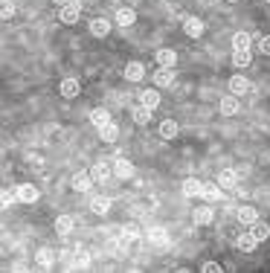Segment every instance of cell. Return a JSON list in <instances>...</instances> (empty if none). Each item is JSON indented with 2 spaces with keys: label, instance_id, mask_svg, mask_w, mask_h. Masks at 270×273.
Returning a JSON list of instances; mask_svg holds the SVG:
<instances>
[{
  "label": "cell",
  "instance_id": "cell-1",
  "mask_svg": "<svg viewBox=\"0 0 270 273\" xmlns=\"http://www.w3.org/2000/svg\"><path fill=\"white\" fill-rule=\"evenodd\" d=\"M38 195H41V192H38V186H32V183H20L18 192H15V198H18L20 203H35Z\"/></svg>",
  "mask_w": 270,
  "mask_h": 273
},
{
  "label": "cell",
  "instance_id": "cell-2",
  "mask_svg": "<svg viewBox=\"0 0 270 273\" xmlns=\"http://www.w3.org/2000/svg\"><path fill=\"white\" fill-rule=\"evenodd\" d=\"M183 195H186V198H200V195H204V180L186 177V180H183Z\"/></svg>",
  "mask_w": 270,
  "mask_h": 273
},
{
  "label": "cell",
  "instance_id": "cell-3",
  "mask_svg": "<svg viewBox=\"0 0 270 273\" xmlns=\"http://www.w3.org/2000/svg\"><path fill=\"white\" fill-rule=\"evenodd\" d=\"M256 244H259V238L253 236L250 230H247V233H241V236L235 238V247H238L241 253H253V250H256Z\"/></svg>",
  "mask_w": 270,
  "mask_h": 273
},
{
  "label": "cell",
  "instance_id": "cell-4",
  "mask_svg": "<svg viewBox=\"0 0 270 273\" xmlns=\"http://www.w3.org/2000/svg\"><path fill=\"white\" fill-rule=\"evenodd\" d=\"M204 29H207V27H204V20H200V18H186V20H183V32H186L189 38H200V35H204Z\"/></svg>",
  "mask_w": 270,
  "mask_h": 273
},
{
  "label": "cell",
  "instance_id": "cell-5",
  "mask_svg": "<svg viewBox=\"0 0 270 273\" xmlns=\"http://www.w3.org/2000/svg\"><path fill=\"white\" fill-rule=\"evenodd\" d=\"M90 183H93V174H90V172H76V174H73V180H70V186L76 192H87Z\"/></svg>",
  "mask_w": 270,
  "mask_h": 273
},
{
  "label": "cell",
  "instance_id": "cell-6",
  "mask_svg": "<svg viewBox=\"0 0 270 273\" xmlns=\"http://www.w3.org/2000/svg\"><path fill=\"white\" fill-rule=\"evenodd\" d=\"M114 172H117V177L128 180V177H134V163H128L125 157H117L114 160Z\"/></svg>",
  "mask_w": 270,
  "mask_h": 273
},
{
  "label": "cell",
  "instance_id": "cell-7",
  "mask_svg": "<svg viewBox=\"0 0 270 273\" xmlns=\"http://www.w3.org/2000/svg\"><path fill=\"white\" fill-rule=\"evenodd\" d=\"M110 27H114V24H110L108 18H93L90 20V32H93L96 38H105L110 32Z\"/></svg>",
  "mask_w": 270,
  "mask_h": 273
},
{
  "label": "cell",
  "instance_id": "cell-8",
  "mask_svg": "<svg viewBox=\"0 0 270 273\" xmlns=\"http://www.w3.org/2000/svg\"><path fill=\"white\" fill-rule=\"evenodd\" d=\"M79 90H81V84L76 82V79H64L61 87H58V93H61L64 99H76V96H79Z\"/></svg>",
  "mask_w": 270,
  "mask_h": 273
},
{
  "label": "cell",
  "instance_id": "cell-9",
  "mask_svg": "<svg viewBox=\"0 0 270 273\" xmlns=\"http://www.w3.org/2000/svg\"><path fill=\"white\" fill-rule=\"evenodd\" d=\"M143 76H145V67L140 61H128L125 67V79L128 82H143Z\"/></svg>",
  "mask_w": 270,
  "mask_h": 273
},
{
  "label": "cell",
  "instance_id": "cell-10",
  "mask_svg": "<svg viewBox=\"0 0 270 273\" xmlns=\"http://www.w3.org/2000/svg\"><path fill=\"white\" fill-rule=\"evenodd\" d=\"M238 108H241V105H238V96H224V99H221V113H224V117H235V113H238Z\"/></svg>",
  "mask_w": 270,
  "mask_h": 273
},
{
  "label": "cell",
  "instance_id": "cell-11",
  "mask_svg": "<svg viewBox=\"0 0 270 273\" xmlns=\"http://www.w3.org/2000/svg\"><path fill=\"white\" fill-rule=\"evenodd\" d=\"M117 24H119V27H134V24H137V12L134 9H128V6H122V9H119L117 12Z\"/></svg>",
  "mask_w": 270,
  "mask_h": 273
},
{
  "label": "cell",
  "instance_id": "cell-12",
  "mask_svg": "<svg viewBox=\"0 0 270 273\" xmlns=\"http://www.w3.org/2000/svg\"><path fill=\"white\" fill-rule=\"evenodd\" d=\"M171 82H174V70H171V67H163V70L154 73V84H157V87H169Z\"/></svg>",
  "mask_w": 270,
  "mask_h": 273
},
{
  "label": "cell",
  "instance_id": "cell-13",
  "mask_svg": "<svg viewBox=\"0 0 270 273\" xmlns=\"http://www.w3.org/2000/svg\"><path fill=\"white\" fill-rule=\"evenodd\" d=\"M90 122L96 128H105V125H110V113L105 108H93L90 110Z\"/></svg>",
  "mask_w": 270,
  "mask_h": 273
},
{
  "label": "cell",
  "instance_id": "cell-14",
  "mask_svg": "<svg viewBox=\"0 0 270 273\" xmlns=\"http://www.w3.org/2000/svg\"><path fill=\"white\" fill-rule=\"evenodd\" d=\"M218 183H221V189H235L238 186V174L233 169H224V172L218 174Z\"/></svg>",
  "mask_w": 270,
  "mask_h": 273
},
{
  "label": "cell",
  "instance_id": "cell-15",
  "mask_svg": "<svg viewBox=\"0 0 270 273\" xmlns=\"http://www.w3.org/2000/svg\"><path fill=\"white\" fill-rule=\"evenodd\" d=\"M58 18H61V24H67V27L76 24V20H79V6H73V3L61 6V15H58Z\"/></svg>",
  "mask_w": 270,
  "mask_h": 273
},
{
  "label": "cell",
  "instance_id": "cell-16",
  "mask_svg": "<svg viewBox=\"0 0 270 273\" xmlns=\"http://www.w3.org/2000/svg\"><path fill=\"white\" fill-rule=\"evenodd\" d=\"M73 227H76V221H73V215H58V218H55V233H61V236H67V233H73Z\"/></svg>",
  "mask_w": 270,
  "mask_h": 273
},
{
  "label": "cell",
  "instance_id": "cell-17",
  "mask_svg": "<svg viewBox=\"0 0 270 273\" xmlns=\"http://www.w3.org/2000/svg\"><path fill=\"white\" fill-rule=\"evenodd\" d=\"M157 64L160 67H174L177 64V53L174 50H157Z\"/></svg>",
  "mask_w": 270,
  "mask_h": 273
},
{
  "label": "cell",
  "instance_id": "cell-18",
  "mask_svg": "<svg viewBox=\"0 0 270 273\" xmlns=\"http://www.w3.org/2000/svg\"><path fill=\"white\" fill-rule=\"evenodd\" d=\"M230 90H233L235 96H241V93L250 90V82H247L244 76H233V79H230Z\"/></svg>",
  "mask_w": 270,
  "mask_h": 273
},
{
  "label": "cell",
  "instance_id": "cell-19",
  "mask_svg": "<svg viewBox=\"0 0 270 273\" xmlns=\"http://www.w3.org/2000/svg\"><path fill=\"white\" fill-rule=\"evenodd\" d=\"M160 136L163 140H174V136H177V122H174V119H163L160 122Z\"/></svg>",
  "mask_w": 270,
  "mask_h": 273
},
{
  "label": "cell",
  "instance_id": "cell-20",
  "mask_svg": "<svg viewBox=\"0 0 270 273\" xmlns=\"http://www.w3.org/2000/svg\"><path fill=\"white\" fill-rule=\"evenodd\" d=\"M250 233H253V236H256V238H259V241H267V236H270V227H267V224H264V221H259V218H256V221H253V224H250Z\"/></svg>",
  "mask_w": 270,
  "mask_h": 273
},
{
  "label": "cell",
  "instance_id": "cell-21",
  "mask_svg": "<svg viewBox=\"0 0 270 273\" xmlns=\"http://www.w3.org/2000/svg\"><path fill=\"white\" fill-rule=\"evenodd\" d=\"M235 218L241 221V224H247V227H250V224L259 218V215H256V210H253V207H241V210H235Z\"/></svg>",
  "mask_w": 270,
  "mask_h": 273
},
{
  "label": "cell",
  "instance_id": "cell-22",
  "mask_svg": "<svg viewBox=\"0 0 270 273\" xmlns=\"http://www.w3.org/2000/svg\"><path fill=\"white\" fill-rule=\"evenodd\" d=\"M90 174H93V180H96V183H105L110 177V169L105 163H96L93 169H90Z\"/></svg>",
  "mask_w": 270,
  "mask_h": 273
},
{
  "label": "cell",
  "instance_id": "cell-23",
  "mask_svg": "<svg viewBox=\"0 0 270 273\" xmlns=\"http://www.w3.org/2000/svg\"><path fill=\"white\" fill-rule=\"evenodd\" d=\"M200 198H207V200H218L221 198V183H204V195Z\"/></svg>",
  "mask_w": 270,
  "mask_h": 273
},
{
  "label": "cell",
  "instance_id": "cell-24",
  "mask_svg": "<svg viewBox=\"0 0 270 273\" xmlns=\"http://www.w3.org/2000/svg\"><path fill=\"white\" fill-rule=\"evenodd\" d=\"M90 210L96 212V215H105L110 210V198H93L90 200Z\"/></svg>",
  "mask_w": 270,
  "mask_h": 273
},
{
  "label": "cell",
  "instance_id": "cell-25",
  "mask_svg": "<svg viewBox=\"0 0 270 273\" xmlns=\"http://www.w3.org/2000/svg\"><path fill=\"white\" fill-rule=\"evenodd\" d=\"M250 61H253L250 50H235V53H233V64H235V67H250Z\"/></svg>",
  "mask_w": 270,
  "mask_h": 273
},
{
  "label": "cell",
  "instance_id": "cell-26",
  "mask_svg": "<svg viewBox=\"0 0 270 273\" xmlns=\"http://www.w3.org/2000/svg\"><path fill=\"white\" fill-rule=\"evenodd\" d=\"M99 136L105 140V143H117V136H119V128L110 122V125H105V128H99Z\"/></svg>",
  "mask_w": 270,
  "mask_h": 273
},
{
  "label": "cell",
  "instance_id": "cell-27",
  "mask_svg": "<svg viewBox=\"0 0 270 273\" xmlns=\"http://www.w3.org/2000/svg\"><path fill=\"white\" fill-rule=\"evenodd\" d=\"M148 119H151V108H145V105H137V108H134V122H137V125H145Z\"/></svg>",
  "mask_w": 270,
  "mask_h": 273
},
{
  "label": "cell",
  "instance_id": "cell-28",
  "mask_svg": "<svg viewBox=\"0 0 270 273\" xmlns=\"http://www.w3.org/2000/svg\"><path fill=\"white\" fill-rule=\"evenodd\" d=\"M140 105H145V108H157V105H160V93L157 90H145L143 93V102H140Z\"/></svg>",
  "mask_w": 270,
  "mask_h": 273
},
{
  "label": "cell",
  "instance_id": "cell-29",
  "mask_svg": "<svg viewBox=\"0 0 270 273\" xmlns=\"http://www.w3.org/2000/svg\"><path fill=\"white\" fill-rule=\"evenodd\" d=\"M212 218H215V212H212V210H198V212H195V224H200V227L212 224Z\"/></svg>",
  "mask_w": 270,
  "mask_h": 273
},
{
  "label": "cell",
  "instance_id": "cell-30",
  "mask_svg": "<svg viewBox=\"0 0 270 273\" xmlns=\"http://www.w3.org/2000/svg\"><path fill=\"white\" fill-rule=\"evenodd\" d=\"M233 47H235V50H250V35H247V32H235V35H233Z\"/></svg>",
  "mask_w": 270,
  "mask_h": 273
},
{
  "label": "cell",
  "instance_id": "cell-31",
  "mask_svg": "<svg viewBox=\"0 0 270 273\" xmlns=\"http://www.w3.org/2000/svg\"><path fill=\"white\" fill-rule=\"evenodd\" d=\"M259 53L270 55V35H261V38H259Z\"/></svg>",
  "mask_w": 270,
  "mask_h": 273
},
{
  "label": "cell",
  "instance_id": "cell-32",
  "mask_svg": "<svg viewBox=\"0 0 270 273\" xmlns=\"http://www.w3.org/2000/svg\"><path fill=\"white\" fill-rule=\"evenodd\" d=\"M204 270H207V273H218V270H221V264H218V262H207V264H204Z\"/></svg>",
  "mask_w": 270,
  "mask_h": 273
},
{
  "label": "cell",
  "instance_id": "cell-33",
  "mask_svg": "<svg viewBox=\"0 0 270 273\" xmlns=\"http://www.w3.org/2000/svg\"><path fill=\"white\" fill-rule=\"evenodd\" d=\"M12 15H15V3H6L3 6V18H12Z\"/></svg>",
  "mask_w": 270,
  "mask_h": 273
},
{
  "label": "cell",
  "instance_id": "cell-34",
  "mask_svg": "<svg viewBox=\"0 0 270 273\" xmlns=\"http://www.w3.org/2000/svg\"><path fill=\"white\" fill-rule=\"evenodd\" d=\"M87 264H90V256L81 253V256H79V267H87Z\"/></svg>",
  "mask_w": 270,
  "mask_h": 273
},
{
  "label": "cell",
  "instance_id": "cell-35",
  "mask_svg": "<svg viewBox=\"0 0 270 273\" xmlns=\"http://www.w3.org/2000/svg\"><path fill=\"white\" fill-rule=\"evenodd\" d=\"M41 264H50V250H41Z\"/></svg>",
  "mask_w": 270,
  "mask_h": 273
},
{
  "label": "cell",
  "instance_id": "cell-36",
  "mask_svg": "<svg viewBox=\"0 0 270 273\" xmlns=\"http://www.w3.org/2000/svg\"><path fill=\"white\" fill-rule=\"evenodd\" d=\"M55 6H67V3H70V0H53Z\"/></svg>",
  "mask_w": 270,
  "mask_h": 273
},
{
  "label": "cell",
  "instance_id": "cell-37",
  "mask_svg": "<svg viewBox=\"0 0 270 273\" xmlns=\"http://www.w3.org/2000/svg\"><path fill=\"white\" fill-rule=\"evenodd\" d=\"M230 3H238V0H230Z\"/></svg>",
  "mask_w": 270,
  "mask_h": 273
},
{
  "label": "cell",
  "instance_id": "cell-38",
  "mask_svg": "<svg viewBox=\"0 0 270 273\" xmlns=\"http://www.w3.org/2000/svg\"><path fill=\"white\" fill-rule=\"evenodd\" d=\"M267 3H270V0H267Z\"/></svg>",
  "mask_w": 270,
  "mask_h": 273
}]
</instances>
